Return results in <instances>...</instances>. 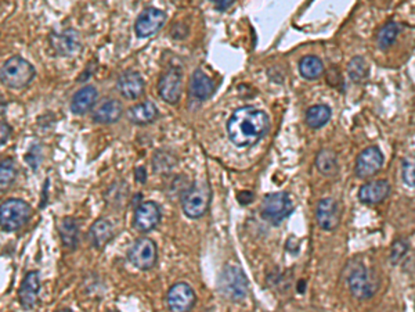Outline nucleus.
<instances>
[{
	"mask_svg": "<svg viewBox=\"0 0 415 312\" xmlns=\"http://www.w3.org/2000/svg\"><path fill=\"white\" fill-rule=\"evenodd\" d=\"M267 114L251 106L237 109L227 122V134L231 142L238 147H250L257 144L269 131Z\"/></svg>",
	"mask_w": 415,
	"mask_h": 312,
	"instance_id": "obj_1",
	"label": "nucleus"
},
{
	"mask_svg": "<svg viewBox=\"0 0 415 312\" xmlns=\"http://www.w3.org/2000/svg\"><path fill=\"white\" fill-rule=\"evenodd\" d=\"M0 76L3 85H6L7 88L23 89L32 82L35 76V69L31 63L24 60L23 57L14 56L3 64Z\"/></svg>",
	"mask_w": 415,
	"mask_h": 312,
	"instance_id": "obj_2",
	"label": "nucleus"
},
{
	"mask_svg": "<svg viewBox=\"0 0 415 312\" xmlns=\"http://www.w3.org/2000/svg\"><path fill=\"white\" fill-rule=\"evenodd\" d=\"M32 208L20 198H10L1 204L0 225L3 232H16L21 229L31 218Z\"/></svg>",
	"mask_w": 415,
	"mask_h": 312,
	"instance_id": "obj_3",
	"label": "nucleus"
},
{
	"mask_svg": "<svg viewBox=\"0 0 415 312\" xmlns=\"http://www.w3.org/2000/svg\"><path fill=\"white\" fill-rule=\"evenodd\" d=\"M294 201L285 192L270 193L263 198L260 214L272 225H280L292 214Z\"/></svg>",
	"mask_w": 415,
	"mask_h": 312,
	"instance_id": "obj_4",
	"label": "nucleus"
},
{
	"mask_svg": "<svg viewBox=\"0 0 415 312\" xmlns=\"http://www.w3.org/2000/svg\"><path fill=\"white\" fill-rule=\"evenodd\" d=\"M219 290L230 301H241L248 294V281L238 266H225L219 278Z\"/></svg>",
	"mask_w": 415,
	"mask_h": 312,
	"instance_id": "obj_5",
	"label": "nucleus"
},
{
	"mask_svg": "<svg viewBox=\"0 0 415 312\" xmlns=\"http://www.w3.org/2000/svg\"><path fill=\"white\" fill-rule=\"evenodd\" d=\"M210 203V189L207 182L194 183L183 197V211L193 219L205 216Z\"/></svg>",
	"mask_w": 415,
	"mask_h": 312,
	"instance_id": "obj_6",
	"label": "nucleus"
},
{
	"mask_svg": "<svg viewBox=\"0 0 415 312\" xmlns=\"http://www.w3.org/2000/svg\"><path fill=\"white\" fill-rule=\"evenodd\" d=\"M347 285L356 298L367 300L375 294L379 286V282L378 278L366 266H357L349 275Z\"/></svg>",
	"mask_w": 415,
	"mask_h": 312,
	"instance_id": "obj_7",
	"label": "nucleus"
},
{
	"mask_svg": "<svg viewBox=\"0 0 415 312\" xmlns=\"http://www.w3.org/2000/svg\"><path fill=\"white\" fill-rule=\"evenodd\" d=\"M157 244L148 238H140L129 250L128 258L135 268L148 271L157 263Z\"/></svg>",
	"mask_w": 415,
	"mask_h": 312,
	"instance_id": "obj_8",
	"label": "nucleus"
},
{
	"mask_svg": "<svg viewBox=\"0 0 415 312\" xmlns=\"http://www.w3.org/2000/svg\"><path fill=\"white\" fill-rule=\"evenodd\" d=\"M384 166V154L376 146L364 149L356 160V175L360 179H367L378 173Z\"/></svg>",
	"mask_w": 415,
	"mask_h": 312,
	"instance_id": "obj_9",
	"label": "nucleus"
},
{
	"mask_svg": "<svg viewBox=\"0 0 415 312\" xmlns=\"http://www.w3.org/2000/svg\"><path fill=\"white\" fill-rule=\"evenodd\" d=\"M165 20L166 14L160 9L150 7L141 11L135 25L138 38H150L155 35L165 24Z\"/></svg>",
	"mask_w": 415,
	"mask_h": 312,
	"instance_id": "obj_10",
	"label": "nucleus"
},
{
	"mask_svg": "<svg viewBox=\"0 0 415 312\" xmlns=\"http://www.w3.org/2000/svg\"><path fill=\"white\" fill-rule=\"evenodd\" d=\"M160 95L169 104H176L182 96L183 75L179 69H170L162 75L160 81Z\"/></svg>",
	"mask_w": 415,
	"mask_h": 312,
	"instance_id": "obj_11",
	"label": "nucleus"
},
{
	"mask_svg": "<svg viewBox=\"0 0 415 312\" xmlns=\"http://www.w3.org/2000/svg\"><path fill=\"white\" fill-rule=\"evenodd\" d=\"M195 303L194 290L187 283H176L168 293V306L172 311L185 312L193 308Z\"/></svg>",
	"mask_w": 415,
	"mask_h": 312,
	"instance_id": "obj_12",
	"label": "nucleus"
},
{
	"mask_svg": "<svg viewBox=\"0 0 415 312\" xmlns=\"http://www.w3.org/2000/svg\"><path fill=\"white\" fill-rule=\"evenodd\" d=\"M316 219L324 231H334L338 228L341 221V211L334 198H322L317 204Z\"/></svg>",
	"mask_w": 415,
	"mask_h": 312,
	"instance_id": "obj_13",
	"label": "nucleus"
},
{
	"mask_svg": "<svg viewBox=\"0 0 415 312\" xmlns=\"http://www.w3.org/2000/svg\"><path fill=\"white\" fill-rule=\"evenodd\" d=\"M161 221V208L154 201L143 203L135 213V228L140 232L153 231Z\"/></svg>",
	"mask_w": 415,
	"mask_h": 312,
	"instance_id": "obj_14",
	"label": "nucleus"
},
{
	"mask_svg": "<svg viewBox=\"0 0 415 312\" xmlns=\"http://www.w3.org/2000/svg\"><path fill=\"white\" fill-rule=\"evenodd\" d=\"M41 291V276L39 272L31 271L25 275L21 286L19 288V298L25 310H31L38 303V296Z\"/></svg>",
	"mask_w": 415,
	"mask_h": 312,
	"instance_id": "obj_15",
	"label": "nucleus"
},
{
	"mask_svg": "<svg viewBox=\"0 0 415 312\" xmlns=\"http://www.w3.org/2000/svg\"><path fill=\"white\" fill-rule=\"evenodd\" d=\"M51 46L57 54L68 57L81 49V38L75 29H64L58 34H53L50 38Z\"/></svg>",
	"mask_w": 415,
	"mask_h": 312,
	"instance_id": "obj_16",
	"label": "nucleus"
},
{
	"mask_svg": "<svg viewBox=\"0 0 415 312\" xmlns=\"http://www.w3.org/2000/svg\"><path fill=\"white\" fill-rule=\"evenodd\" d=\"M391 189L388 181H372L360 188L359 200L367 206H375L382 203L391 194Z\"/></svg>",
	"mask_w": 415,
	"mask_h": 312,
	"instance_id": "obj_17",
	"label": "nucleus"
},
{
	"mask_svg": "<svg viewBox=\"0 0 415 312\" xmlns=\"http://www.w3.org/2000/svg\"><path fill=\"white\" fill-rule=\"evenodd\" d=\"M118 89L122 96L135 100L144 94V81L138 72H123L118 79Z\"/></svg>",
	"mask_w": 415,
	"mask_h": 312,
	"instance_id": "obj_18",
	"label": "nucleus"
},
{
	"mask_svg": "<svg viewBox=\"0 0 415 312\" xmlns=\"http://www.w3.org/2000/svg\"><path fill=\"white\" fill-rule=\"evenodd\" d=\"M190 92L197 100L203 101L213 95L215 85L207 74H204L201 70H197L191 76Z\"/></svg>",
	"mask_w": 415,
	"mask_h": 312,
	"instance_id": "obj_19",
	"label": "nucleus"
},
{
	"mask_svg": "<svg viewBox=\"0 0 415 312\" xmlns=\"http://www.w3.org/2000/svg\"><path fill=\"white\" fill-rule=\"evenodd\" d=\"M96 100H97L96 88L94 86H85V88L79 89L72 97L71 110L73 114L82 116L92 109Z\"/></svg>",
	"mask_w": 415,
	"mask_h": 312,
	"instance_id": "obj_20",
	"label": "nucleus"
},
{
	"mask_svg": "<svg viewBox=\"0 0 415 312\" xmlns=\"http://www.w3.org/2000/svg\"><path fill=\"white\" fill-rule=\"evenodd\" d=\"M89 238L92 241L93 247L101 248L104 247L108 241L114 238V228L111 222L107 219H98L93 223L89 231Z\"/></svg>",
	"mask_w": 415,
	"mask_h": 312,
	"instance_id": "obj_21",
	"label": "nucleus"
},
{
	"mask_svg": "<svg viewBox=\"0 0 415 312\" xmlns=\"http://www.w3.org/2000/svg\"><path fill=\"white\" fill-rule=\"evenodd\" d=\"M123 114V106L118 100H108L103 103L94 113L93 120L98 124H114Z\"/></svg>",
	"mask_w": 415,
	"mask_h": 312,
	"instance_id": "obj_22",
	"label": "nucleus"
},
{
	"mask_svg": "<svg viewBox=\"0 0 415 312\" xmlns=\"http://www.w3.org/2000/svg\"><path fill=\"white\" fill-rule=\"evenodd\" d=\"M158 109L151 101H144L129 110V120L136 125H147L157 120Z\"/></svg>",
	"mask_w": 415,
	"mask_h": 312,
	"instance_id": "obj_23",
	"label": "nucleus"
},
{
	"mask_svg": "<svg viewBox=\"0 0 415 312\" xmlns=\"http://www.w3.org/2000/svg\"><path fill=\"white\" fill-rule=\"evenodd\" d=\"M299 71L304 79H319L324 74L323 61L317 56H304L299 61Z\"/></svg>",
	"mask_w": 415,
	"mask_h": 312,
	"instance_id": "obj_24",
	"label": "nucleus"
},
{
	"mask_svg": "<svg viewBox=\"0 0 415 312\" xmlns=\"http://www.w3.org/2000/svg\"><path fill=\"white\" fill-rule=\"evenodd\" d=\"M332 113L328 106L317 104L306 111V124L313 129H319L329 122Z\"/></svg>",
	"mask_w": 415,
	"mask_h": 312,
	"instance_id": "obj_25",
	"label": "nucleus"
},
{
	"mask_svg": "<svg viewBox=\"0 0 415 312\" xmlns=\"http://www.w3.org/2000/svg\"><path fill=\"white\" fill-rule=\"evenodd\" d=\"M316 167L325 176H334L338 172L337 153L331 149L322 150L316 158Z\"/></svg>",
	"mask_w": 415,
	"mask_h": 312,
	"instance_id": "obj_26",
	"label": "nucleus"
},
{
	"mask_svg": "<svg viewBox=\"0 0 415 312\" xmlns=\"http://www.w3.org/2000/svg\"><path fill=\"white\" fill-rule=\"evenodd\" d=\"M60 235L63 243L68 247V248H75L78 244V236H79V228L78 223L71 216H66L61 223H60Z\"/></svg>",
	"mask_w": 415,
	"mask_h": 312,
	"instance_id": "obj_27",
	"label": "nucleus"
},
{
	"mask_svg": "<svg viewBox=\"0 0 415 312\" xmlns=\"http://www.w3.org/2000/svg\"><path fill=\"white\" fill-rule=\"evenodd\" d=\"M347 72H349L350 79L354 84H363L369 79V64L362 56H356L350 60V63L347 66Z\"/></svg>",
	"mask_w": 415,
	"mask_h": 312,
	"instance_id": "obj_28",
	"label": "nucleus"
},
{
	"mask_svg": "<svg viewBox=\"0 0 415 312\" xmlns=\"http://www.w3.org/2000/svg\"><path fill=\"white\" fill-rule=\"evenodd\" d=\"M178 160L169 151H157L153 158V168L157 173H168L176 167Z\"/></svg>",
	"mask_w": 415,
	"mask_h": 312,
	"instance_id": "obj_29",
	"label": "nucleus"
},
{
	"mask_svg": "<svg viewBox=\"0 0 415 312\" xmlns=\"http://www.w3.org/2000/svg\"><path fill=\"white\" fill-rule=\"evenodd\" d=\"M397 35H399V25L396 23L391 21V23L384 25L378 34V39H376L378 48L381 50L391 48L394 44V41L397 39Z\"/></svg>",
	"mask_w": 415,
	"mask_h": 312,
	"instance_id": "obj_30",
	"label": "nucleus"
},
{
	"mask_svg": "<svg viewBox=\"0 0 415 312\" xmlns=\"http://www.w3.org/2000/svg\"><path fill=\"white\" fill-rule=\"evenodd\" d=\"M17 176V166L14 163L13 158H6L1 161V167H0V185L1 188H7L10 186L14 179Z\"/></svg>",
	"mask_w": 415,
	"mask_h": 312,
	"instance_id": "obj_31",
	"label": "nucleus"
},
{
	"mask_svg": "<svg viewBox=\"0 0 415 312\" xmlns=\"http://www.w3.org/2000/svg\"><path fill=\"white\" fill-rule=\"evenodd\" d=\"M409 251V243L404 239H397L393 243L392 251H391V263L399 264L401 258L407 254Z\"/></svg>",
	"mask_w": 415,
	"mask_h": 312,
	"instance_id": "obj_32",
	"label": "nucleus"
},
{
	"mask_svg": "<svg viewBox=\"0 0 415 312\" xmlns=\"http://www.w3.org/2000/svg\"><path fill=\"white\" fill-rule=\"evenodd\" d=\"M26 163L32 167V169L38 168V166L41 164L42 161V153H41V147L39 146H32L31 150L26 153V157H25Z\"/></svg>",
	"mask_w": 415,
	"mask_h": 312,
	"instance_id": "obj_33",
	"label": "nucleus"
},
{
	"mask_svg": "<svg viewBox=\"0 0 415 312\" xmlns=\"http://www.w3.org/2000/svg\"><path fill=\"white\" fill-rule=\"evenodd\" d=\"M403 181L409 186L415 188V161H406L403 164Z\"/></svg>",
	"mask_w": 415,
	"mask_h": 312,
	"instance_id": "obj_34",
	"label": "nucleus"
},
{
	"mask_svg": "<svg viewBox=\"0 0 415 312\" xmlns=\"http://www.w3.org/2000/svg\"><path fill=\"white\" fill-rule=\"evenodd\" d=\"M210 1L219 11H225V10L230 9L234 3V0H210Z\"/></svg>",
	"mask_w": 415,
	"mask_h": 312,
	"instance_id": "obj_35",
	"label": "nucleus"
},
{
	"mask_svg": "<svg viewBox=\"0 0 415 312\" xmlns=\"http://www.w3.org/2000/svg\"><path fill=\"white\" fill-rule=\"evenodd\" d=\"M10 132H11V129H10V126L7 125V122H1V144H6V142L9 141V138H10Z\"/></svg>",
	"mask_w": 415,
	"mask_h": 312,
	"instance_id": "obj_36",
	"label": "nucleus"
},
{
	"mask_svg": "<svg viewBox=\"0 0 415 312\" xmlns=\"http://www.w3.org/2000/svg\"><path fill=\"white\" fill-rule=\"evenodd\" d=\"M252 198H254V193L241 192L238 194V200L241 204H248L252 201Z\"/></svg>",
	"mask_w": 415,
	"mask_h": 312,
	"instance_id": "obj_37",
	"label": "nucleus"
},
{
	"mask_svg": "<svg viewBox=\"0 0 415 312\" xmlns=\"http://www.w3.org/2000/svg\"><path fill=\"white\" fill-rule=\"evenodd\" d=\"M145 178H147V173H145V169L144 167H138L136 169V179L140 183H144L145 182Z\"/></svg>",
	"mask_w": 415,
	"mask_h": 312,
	"instance_id": "obj_38",
	"label": "nucleus"
}]
</instances>
